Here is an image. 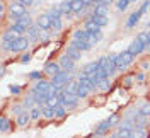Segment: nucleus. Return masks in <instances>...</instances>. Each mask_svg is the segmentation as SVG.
I'll list each match as a JSON object with an SVG mask.
<instances>
[{
  "label": "nucleus",
  "mask_w": 150,
  "mask_h": 138,
  "mask_svg": "<svg viewBox=\"0 0 150 138\" xmlns=\"http://www.w3.org/2000/svg\"><path fill=\"white\" fill-rule=\"evenodd\" d=\"M140 113H142V114H145V116H150V102H145V104H142Z\"/></svg>",
  "instance_id": "e433bc0d"
},
{
  "label": "nucleus",
  "mask_w": 150,
  "mask_h": 138,
  "mask_svg": "<svg viewBox=\"0 0 150 138\" xmlns=\"http://www.w3.org/2000/svg\"><path fill=\"white\" fill-rule=\"evenodd\" d=\"M22 29L19 28V26H12V28H9L5 33H4V38H2V41H5V43H10V41H16V39H19V38H22Z\"/></svg>",
  "instance_id": "f03ea898"
},
{
  "label": "nucleus",
  "mask_w": 150,
  "mask_h": 138,
  "mask_svg": "<svg viewBox=\"0 0 150 138\" xmlns=\"http://www.w3.org/2000/svg\"><path fill=\"white\" fill-rule=\"evenodd\" d=\"M108 7H109V5L97 4V5L94 7V14H97V16H106V17H108Z\"/></svg>",
  "instance_id": "aec40b11"
},
{
  "label": "nucleus",
  "mask_w": 150,
  "mask_h": 138,
  "mask_svg": "<svg viewBox=\"0 0 150 138\" xmlns=\"http://www.w3.org/2000/svg\"><path fill=\"white\" fill-rule=\"evenodd\" d=\"M91 91H92L91 87H87V85H82V84H79V89H77V96H79V97H87Z\"/></svg>",
  "instance_id": "4be33fe9"
},
{
  "label": "nucleus",
  "mask_w": 150,
  "mask_h": 138,
  "mask_svg": "<svg viewBox=\"0 0 150 138\" xmlns=\"http://www.w3.org/2000/svg\"><path fill=\"white\" fill-rule=\"evenodd\" d=\"M114 65H116L118 70H125V67H126V63L121 60V56L120 55H114Z\"/></svg>",
  "instance_id": "2f4dec72"
},
{
  "label": "nucleus",
  "mask_w": 150,
  "mask_h": 138,
  "mask_svg": "<svg viewBox=\"0 0 150 138\" xmlns=\"http://www.w3.org/2000/svg\"><path fill=\"white\" fill-rule=\"evenodd\" d=\"M31 120V114H28V111H22L21 114H17V125L19 126H26Z\"/></svg>",
  "instance_id": "dca6fc26"
},
{
  "label": "nucleus",
  "mask_w": 150,
  "mask_h": 138,
  "mask_svg": "<svg viewBox=\"0 0 150 138\" xmlns=\"http://www.w3.org/2000/svg\"><path fill=\"white\" fill-rule=\"evenodd\" d=\"M41 77H43L41 72H31V74H29V79H31V80H41Z\"/></svg>",
  "instance_id": "58836bf2"
},
{
  "label": "nucleus",
  "mask_w": 150,
  "mask_h": 138,
  "mask_svg": "<svg viewBox=\"0 0 150 138\" xmlns=\"http://www.w3.org/2000/svg\"><path fill=\"white\" fill-rule=\"evenodd\" d=\"M140 17H142V12H140V10L133 12V14H131L130 17H128V21H126V28H128V29L135 28V26L138 24V21H140Z\"/></svg>",
  "instance_id": "1a4fd4ad"
},
{
  "label": "nucleus",
  "mask_w": 150,
  "mask_h": 138,
  "mask_svg": "<svg viewBox=\"0 0 150 138\" xmlns=\"http://www.w3.org/2000/svg\"><path fill=\"white\" fill-rule=\"evenodd\" d=\"M77 89H79V80L75 82V80H70V82L65 85V91L63 92H74V94H77Z\"/></svg>",
  "instance_id": "bb28decb"
},
{
  "label": "nucleus",
  "mask_w": 150,
  "mask_h": 138,
  "mask_svg": "<svg viewBox=\"0 0 150 138\" xmlns=\"http://www.w3.org/2000/svg\"><path fill=\"white\" fill-rule=\"evenodd\" d=\"M5 12V7H4V4H0V14H4Z\"/></svg>",
  "instance_id": "864d4df0"
},
{
  "label": "nucleus",
  "mask_w": 150,
  "mask_h": 138,
  "mask_svg": "<svg viewBox=\"0 0 150 138\" xmlns=\"http://www.w3.org/2000/svg\"><path fill=\"white\" fill-rule=\"evenodd\" d=\"M67 2H70V4H72V2H75V0H67Z\"/></svg>",
  "instance_id": "4d7b16f0"
},
{
  "label": "nucleus",
  "mask_w": 150,
  "mask_h": 138,
  "mask_svg": "<svg viewBox=\"0 0 150 138\" xmlns=\"http://www.w3.org/2000/svg\"><path fill=\"white\" fill-rule=\"evenodd\" d=\"M60 72H62V67H60V63H55V62H48V63L45 65V70H43V74L50 75L51 79H53L56 74H60Z\"/></svg>",
  "instance_id": "20e7f679"
},
{
  "label": "nucleus",
  "mask_w": 150,
  "mask_h": 138,
  "mask_svg": "<svg viewBox=\"0 0 150 138\" xmlns=\"http://www.w3.org/2000/svg\"><path fill=\"white\" fill-rule=\"evenodd\" d=\"M91 17H92V21L97 24V26H99V28L108 26V17H106V16H97V14H92Z\"/></svg>",
  "instance_id": "a211bd4d"
},
{
  "label": "nucleus",
  "mask_w": 150,
  "mask_h": 138,
  "mask_svg": "<svg viewBox=\"0 0 150 138\" xmlns=\"http://www.w3.org/2000/svg\"><path fill=\"white\" fill-rule=\"evenodd\" d=\"M58 9L62 10V12H63V14H68V12H72V4H70V2H62V4H60V5H58Z\"/></svg>",
  "instance_id": "7c9ffc66"
},
{
  "label": "nucleus",
  "mask_w": 150,
  "mask_h": 138,
  "mask_svg": "<svg viewBox=\"0 0 150 138\" xmlns=\"http://www.w3.org/2000/svg\"><path fill=\"white\" fill-rule=\"evenodd\" d=\"M50 87H51V82H48V80H38L34 84V92H48Z\"/></svg>",
  "instance_id": "f8f14e48"
},
{
  "label": "nucleus",
  "mask_w": 150,
  "mask_h": 138,
  "mask_svg": "<svg viewBox=\"0 0 150 138\" xmlns=\"http://www.w3.org/2000/svg\"><path fill=\"white\" fill-rule=\"evenodd\" d=\"M138 39L143 41L145 45H149V33H140V34H138Z\"/></svg>",
  "instance_id": "a19ab883"
},
{
  "label": "nucleus",
  "mask_w": 150,
  "mask_h": 138,
  "mask_svg": "<svg viewBox=\"0 0 150 138\" xmlns=\"http://www.w3.org/2000/svg\"><path fill=\"white\" fill-rule=\"evenodd\" d=\"M65 114H67V108L63 104H60L56 108V118H65Z\"/></svg>",
  "instance_id": "72a5a7b5"
},
{
  "label": "nucleus",
  "mask_w": 150,
  "mask_h": 138,
  "mask_svg": "<svg viewBox=\"0 0 150 138\" xmlns=\"http://www.w3.org/2000/svg\"><path fill=\"white\" fill-rule=\"evenodd\" d=\"M94 34H96V38H97V41H101V39H103V34H101V31H99V33H94Z\"/></svg>",
  "instance_id": "8fccbe9b"
},
{
  "label": "nucleus",
  "mask_w": 150,
  "mask_h": 138,
  "mask_svg": "<svg viewBox=\"0 0 150 138\" xmlns=\"http://www.w3.org/2000/svg\"><path fill=\"white\" fill-rule=\"evenodd\" d=\"M67 55L70 56V58H72V60H74V62H77V60H80V50H77V48H75V46H67Z\"/></svg>",
  "instance_id": "ddd939ff"
},
{
  "label": "nucleus",
  "mask_w": 150,
  "mask_h": 138,
  "mask_svg": "<svg viewBox=\"0 0 150 138\" xmlns=\"http://www.w3.org/2000/svg\"><path fill=\"white\" fill-rule=\"evenodd\" d=\"M130 138H145V128H133Z\"/></svg>",
  "instance_id": "c756f323"
},
{
  "label": "nucleus",
  "mask_w": 150,
  "mask_h": 138,
  "mask_svg": "<svg viewBox=\"0 0 150 138\" xmlns=\"http://www.w3.org/2000/svg\"><path fill=\"white\" fill-rule=\"evenodd\" d=\"M34 104H38V102H36V97H34V94L31 92L28 97H26V101H24V106H26L28 109H33V108H34Z\"/></svg>",
  "instance_id": "b1692460"
},
{
  "label": "nucleus",
  "mask_w": 150,
  "mask_h": 138,
  "mask_svg": "<svg viewBox=\"0 0 150 138\" xmlns=\"http://www.w3.org/2000/svg\"><path fill=\"white\" fill-rule=\"evenodd\" d=\"M123 82H125V87H131V84H133V79H131V77H126Z\"/></svg>",
  "instance_id": "a18cd8bd"
},
{
  "label": "nucleus",
  "mask_w": 150,
  "mask_h": 138,
  "mask_svg": "<svg viewBox=\"0 0 150 138\" xmlns=\"http://www.w3.org/2000/svg\"><path fill=\"white\" fill-rule=\"evenodd\" d=\"M109 128H111V123H109V120L103 121V123L97 126V130H96V135H104V133H106Z\"/></svg>",
  "instance_id": "6ab92c4d"
},
{
  "label": "nucleus",
  "mask_w": 150,
  "mask_h": 138,
  "mask_svg": "<svg viewBox=\"0 0 150 138\" xmlns=\"http://www.w3.org/2000/svg\"><path fill=\"white\" fill-rule=\"evenodd\" d=\"M10 92H12L14 96H17V94H21V87H19V85H10Z\"/></svg>",
  "instance_id": "79ce46f5"
},
{
  "label": "nucleus",
  "mask_w": 150,
  "mask_h": 138,
  "mask_svg": "<svg viewBox=\"0 0 150 138\" xmlns=\"http://www.w3.org/2000/svg\"><path fill=\"white\" fill-rule=\"evenodd\" d=\"M46 14H48V16H50L51 19H60L63 12H62V10L58 9V7H53V9H50V10H48Z\"/></svg>",
  "instance_id": "c85d7f7f"
},
{
  "label": "nucleus",
  "mask_w": 150,
  "mask_h": 138,
  "mask_svg": "<svg viewBox=\"0 0 150 138\" xmlns=\"http://www.w3.org/2000/svg\"><path fill=\"white\" fill-rule=\"evenodd\" d=\"M60 67H62V70H65V72H74L75 62L65 53V55H62V58H60Z\"/></svg>",
  "instance_id": "39448f33"
},
{
  "label": "nucleus",
  "mask_w": 150,
  "mask_h": 138,
  "mask_svg": "<svg viewBox=\"0 0 150 138\" xmlns=\"http://www.w3.org/2000/svg\"><path fill=\"white\" fill-rule=\"evenodd\" d=\"M0 130H2V133H7V131L10 130L9 118H5V116H2V118H0Z\"/></svg>",
  "instance_id": "393cba45"
},
{
  "label": "nucleus",
  "mask_w": 150,
  "mask_h": 138,
  "mask_svg": "<svg viewBox=\"0 0 150 138\" xmlns=\"http://www.w3.org/2000/svg\"><path fill=\"white\" fill-rule=\"evenodd\" d=\"M16 26H19V28L22 29V31H28L31 26H33V22H31V17H29V14H24L22 17L16 19Z\"/></svg>",
  "instance_id": "0eeeda50"
},
{
  "label": "nucleus",
  "mask_w": 150,
  "mask_h": 138,
  "mask_svg": "<svg viewBox=\"0 0 150 138\" xmlns=\"http://www.w3.org/2000/svg\"><path fill=\"white\" fill-rule=\"evenodd\" d=\"M120 56H121V60H123L126 65H130L131 62H133V58H135V55H131L128 50H126V51H123V53H120Z\"/></svg>",
  "instance_id": "cd10ccee"
},
{
  "label": "nucleus",
  "mask_w": 150,
  "mask_h": 138,
  "mask_svg": "<svg viewBox=\"0 0 150 138\" xmlns=\"http://www.w3.org/2000/svg\"><path fill=\"white\" fill-rule=\"evenodd\" d=\"M43 116L50 120V118L56 116V109L55 108H50V106H43Z\"/></svg>",
  "instance_id": "a878e982"
},
{
  "label": "nucleus",
  "mask_w": 150,
  "mask_h": 138,
  "mask_svg": "<svg viewBox=\"0 0 150 138\" xmlns=\"http://www.w3.org/2000/svg\"><path fill=\"white\" fill-rule=\"evenodd\" d=\"M137 80H138V82H143V80H145V75H143V74H138V75H137Z\"/></svg>",
  "instance_id": "09e8293b"
},
{
  "label": "nucleus",
  "mask_w": 150,
  "mask_h": 138,
  "mask_svg": "<svg viewBox=\"0 0 150 138\" xmlns=\"http://www.w3.org/2000/svg\"><path fill=\"white\" fill-rule=\"evenodd\" d=\"M97 89L99 91H109L111 89V82H109V77H106V79H101L99 80V84H97Z\"/></svg>",
  "instance_id": "412c9836"
},
{
  "label": "nucleus",
  "mask_w": 150,
  "mask_h": 138,
  "mask_svg": "<svg viewBox=\"0 0 150 138\" xmlns=\"http://www.w3.org/2000/svg\"><path fill=\"white\" fill-rule=\"evenodd\" d=\"M38 26L41 29H51V17L48 14H43L38 17Z\"/></svg>",
  "instance_id": "6e6552de"
},
{
  "label": "nucleus",
  "mask_w": 150,
  "mask_h": 138,
  "mask_svg": "<svg viewBox=\"0 0 150 138\" xmlns=\"http://www.w3.org/2000/svg\"><path fill=\"white\" fill-rule=\"evenodd\" d=\"M130 2H137V0H130Z\"/></svg>",
  "instance_id": "13d9d810"
},
{
  "label": "nucleus",
  "mask_w": 150,
  "mask_h": 138,
  "mask_svg": "<svg viewBox=\"0 0 150 138\" xmlns=\"http://www.w3.org/2000/svg\"><path fill=\"white\" fill-rule=\"evenodd\" d=\"M9 14H10V19H19V17H22L24 14H28V12H26L24 5L21 2H14V4L9 5Z\"/></svg>",
  "instance_id": "7ed1b4c3"
},
{
  "label": "nucleus",
  "mask_w": 150,
  "mask_h": 138,
  "mask_svg": "<svg viewBox=\"0 0 150 138\" xmlns=\"http://www.w3.org/2000/svg\"><path fill=\"white\" fill-rule=\"evenodd\" d=\"M89 36H91V33L87 29H77L74 33V38L75 39H80V41H89Z\"/></svg>",
  "instance_id": "4468645a"
},
{
  "label": "nucleus",
  "mask_w": 150,
  "mask_h": 138,
  "mask_svg": "<svg viewBox=\"0 0 150 138\" xmlns=\"http://www.w3.org/2000/svg\"><path fill=\"white\" fill-rule=\"evenodd\" d=\"M149 5H150V2H149V0H147V2H143V5L140 7V12H142V14H145V12H147Z\"/></svg>",
  "instance_id": "37998d69"
},
{
  "label": "nucleus",
  "mask_w": 150,
  "mask_h": 138,
  "mask_svg": "<svg viewBox=\"0 0 150 138\" xmlns=\"http://www.w3.org/2000/svg\"><path fill=\"white\" fill-rule=\"evenodd\" d=\"M51 29L53 31H60L62 29V21L60 19H51Z\"/></svg>",
  "instance_id": "c9c22d12"
},
{
  "label": "nucleus",
  "mask_w": 150,
  "mask_h": 138,
  "mask_svg": "<svg viewBox=\"0 0 150 138\" xmlns=\"http://www.w3.org/2000/svg\"><path fill=\"white\" fill-rule=\"evenodd\" d=\"M29 60H31V55H29V53H26V55L21 56V62H22V63H28Z\"/></svg>",
  "instance_id": "c03bdc74"
},
{
  "label": "nucleus",
  "mask_w": 150,
  "mask_h": 138,
  "mask_svg": "<svg viewBox=\"0 0 150 138\" xmlns=\"http://www.w3.org/2000/svg\"><path fill=\"white\" fill-rule=\"evenodd\" d=\"M101 4H104V5H111L112 0H101Z\"/></svg>",
  "instance_id": "3c124183"
},
{
  "label": "nucleus",
  "mask_w": 150,
  "mask_h": 138,
  "mask_svg": "<svg viewBox=\"0 0 150 138\" xmlns=\"http://www.w3.org/2000/svg\"><path fill=\"white\" fill-rule=\"evenodd\" d=\"M109 123H111V126L120 125V116H118V114H111V116H109Z\"/></svg>",
  "instance_id": "4c0bfd02"
},
{
  "label": "nucleus",
  "mask_w": 150,
  "mask_h": 138,
  "mask_svg": "<svg viewBox=\"0 0 150 138\" xmlns=\"http://www.w3.org/2000/svg\"><path fill=\"white\" fill-rule=\"evenodd\" d=\"M94 4H96V5H97V4H101V0H92Z\"/></svg>",
  "instance_id": "6e6d98bb"
},
{
  "label": "nucleus",
  "mask_w": 150,
  "mask_h": 138,
  "mask_svg": "<svg viewBox=\"0 0 150 138\" xmlns=\"http://www.w3.org/2000/svg\"><path fill=\"white\" fill-rule=\"evenodd\" d=\"M143 50H147V45H145L143 41H140L138 38H137V39L130 45V48H128V51H130L131 55H140Z\"/></svg>",
  "instance_id": "423d86ee"
},
{
  "label": "nucleus",
  "mask_w": 150,
  "mask_h": 138,
  "mask_svg": "<svg viewBox=\"0 0 150 138\" xmlns=\"http://www.w3.org/2000/svg\"><path fill=\"white\" fill-rule=\"evenodd\" d=\"M39 33H41V28L39 26H31V28L28 29V38L29 41H39Z\"/></svg>",
  "instance_id": "9d476101"
},
{
  "label": "nucleus",
  "mask_w": 150,
  "mask_h": 138,
  "mask_svg": "<svg viewBox=\"0 0 150 138\" xmlns=\"http://www.w3.org/2000/svg\"><path fill=\"white\" fill-rule=\"evenodd\" d=\"M82 2H84V5H85V7H87V5H91V4H94L92 0H82Z\"/></svg>",
  "instance_id": "603ef678"
},
{
  "label": "nucleus",
  "mask_w": 150,
  "mask_h": 138,
  "mask_svg": "<svg viewBox=\"0 0 150 138\" xmlns=\"http://www.w3.org/2000/svg\"><path fill=\"white\" fill-rule=\"evenodd\" d=\"M29 114H31V120H39V116L43 114V111L39 109L38 106H34V108L31 109V113H29Z\"/></svg>",
  "instance_id": "473e14b6"
},
{
  "label": "nucleus",
  "mask_w": 150,
  "mask_h": 138,
  "mask_svg": "<svg viewBox=\"0 0 150 138\" xmlns=\"http://www.w3.org/2000/svg\"><path fill=\"white\" fill-rule=\"evenodd\" d=\"M147 50H150V31H149V45H147Z\"/></svg>",
  "instance_id": "5fc2aeb1"
},
{
  "label": "nucleus",
  "mask_w": 150,
  "mask_h": 138,
  "mask_svg": "<svg viewBox=\"0 0 150 138\" xmlns=\"http://www.w3.org/2000/svg\"><path fill=\"white\" fill-rule=\"evenodd\" d=\"M72 46H75L77 50H80V51H87V50H91L92 48V45L89 43V41H80V39H75L72 41Z\"/></svg>",
  "instance_id": "9b49d317"
},
{
  "label": "nucleus",
  "mask_w": 150,
  "mask_h": 138,
  "mask_svg": "<svg viewBox=\"0 0 150 138\" xmlns=\"http://www.w3.org/2000/svg\"><path fill=\"white\" fill-rule=\"evenodd\" d=\"M128 4H130V0H118V9L125 10L126 7H128Z\"/></svg>",
  "instance_id": "ea45409f"
},
{
  "label": "nucleus",
  "mask_w": 150,
  "mask_h": 138,
  "mask_svg": "<svg viewBox=\"0 0 150 138\" xmlns=\"http://www.w3.org/2000/svg\"><path fill=\"white\" fill-rule=\"evenodd\" d=\"M84 28L87 29L89 33H99V31H101V28H99V26H97V24L92 21V17H89L87 21H85V26H84Z\"/></svg>",
  "instance_id": "f3484780"
},
{
  "label": "nucleus",
  "mask_w": 150,
  "mask_h": 138,
  "mask_svg": "<svg viewBox=\"0 0 150 138\" xmlns=\"http://www.w3.org/2000/svg\"><path fill=\"white\" fill-rule=\"evenodd\" d=\"M12 111H14L16 114H21L24 109H22V106H14V108H12Z\"/></svg>",
  "instance_id": "49530a36"
},
{
  "label": "nucleus",
  "mask_w": 150,
  "mask_h": 138,
  "mask_svg": "<svg viewBox=\"0 0 150 138\" xmlns=\"http://www.w3.org/2000/svg\"><path fill=\"white\" fill-rule=\"evenodd\" d=\"M84 2L82 0H75V2H72V12H75V14H80L82 10H84Z\"/></svg>",
  "instance_id": "5701e85b"
},
{
  "label": "nucleus",
  "mask_w": 150,
  "mask_h": 138,
  "mask_svg": "<svg viewBox=\"0 0 150 138\" xmlns=\"http://www.w3.org/2000/svg\"><path fill=\"white\" fill-rule=\"evenodd\" d=\"M17 2H21L22 5H31L33 4V0H17Z\"/></svg>",
  "instance_id": "de8ad7c7"
},
{
  "label": "nucleus",
  "mask_w": 150,
  "mask_h": 138,
  "mask_svg": "<svg viewBox=\"0 0 150 138\" xmlns=\"http://www.w3.org/2000/svg\"><path fill=\"white\" fill-rule=\"evenodd\" d=\"M29 43H31L29 38L22 36V38H19V39H16V41H10V43L2 41V48H4V50H10V51H26Z\"/></svg>",
  "instance_id": "f257e3e1"
},
{
  "label": "nucleus",
  "mask_w": 150,
  "mask_h": 138,
  "mask_svg": "<svg viewBox=\"0 0 150 138\" xmlns=\"http://www.w3.org/2000/svg\"><path fill=\"white\" fill-rule=\"evenodd\" d=\"M99 68H101V67H99V62H92V63H87V65H85L82 72H84V74H87V75H91V74H96Z\"/></svg>",
  "instance_id": "2eb2a0df"
},
{
  "label": "nucleus",
  "mask_w": 150,
  "mask_h": 138,
  "mask_svg": "<svg viewBox=\"0 0 150 138\" xmlns=\"http://www.w3.org/2000/svg\"><path fill=\"white\" fill-rule=\"evenodd\" d=\"M97 62H99V67L101 68H108L109 67V56H101Z\"/></svg>",
  "instance_id": "f704fd0d"
}]
</instances>
